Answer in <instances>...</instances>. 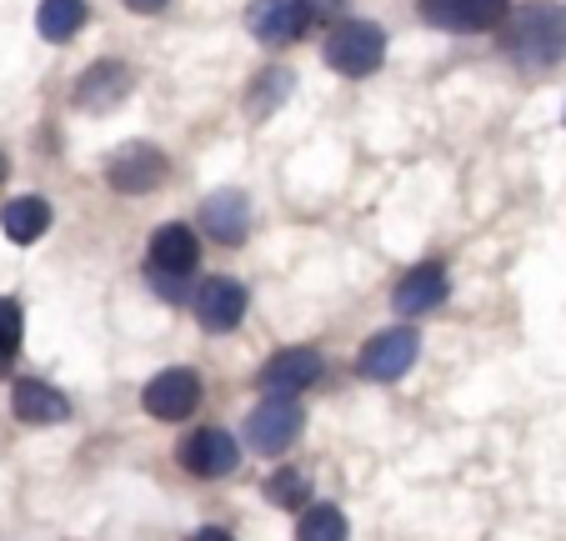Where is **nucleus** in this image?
<instances>
[{"label": "nucleus", "instance_id": "obj_1", "mask_svg": "<svg viewBox=\"0 0 566 541\" xmlns=\"http://www.w3.org/2000/svg\"><path fill=\"white\" fill-rule=\"evenodd\" d=\"M502 45L512 51V61L532 65H556L566 55V11L562 6H546V0H532L522 11H512L502 21Z\"/></svg>", "mask_w": 566, "mask_h": 541}, {"label": "nucleus", "instance_id": "obj_2", "mask_svg": "<svg viewBox=\"0 0 566 541\" xmlns=\"http://www.w3.org/2000/svg\"><path fill=\"white\" fill-rule=\"evenodd\" d=\"M326 61H332V71L352 75V81L371 75L376 65L386 61L381 25H371V21H342L332 35H326Z\"/></svg>", "mask_w": 566, "mask_h": 541}, {"label": "nucleus", "instance_id": "obj_3", "mask_svg": "<svg viewBox=\"0 0 566 541\" xmlns=\"http://www.w3.org/2000/svg\"><path fill=\"white\" fill-rule=\"evenodd\" d=\"M417 351H421V336L411 326L381 331V336H371L361 346V356H356V372H361L366 382H396V376L411 372Z\"/></svg>", "mask_w": 566, "mask_h": 541}, {"label": "nucleus", "instance_id": "obj_4", "mask_svg": "<svg viewBox=\"0 0 566 541\" xmlns=\"http://www.w3.org/2000/svg\"><path fill=\"white\" fill-rule=\"evenodd\" d=\"M166 156H160L156 146H146V141H130V146H120L116 156L106 160V180H111V191L120 196H146L156 191L160 180H166Z\"/></svg>", "mask_w": 566, "mask_h": 541}, {"label": "nucleus", "instance_id": "obj_5", "mask_svg": "<svg viewBox=\"0 0 566 541\" xmlns=\"http://www.w3.org/2000/svg\"><path fill=\"white\" fill-rule=\"evenodd\" d=\"M301 426H306V412H301L291 396H266V406H256L247 422V441L256 446V451H266V457H281L301 436Z\"/></svg>", "mask_w": 566, "mask_h": 541}, {"label": "nucleus", "instance_id": "obj_6", "mask_svg": "<svg viewBox=\"0 0 566 541\" xmlns=\"http://www.w3.org/2000/svg\"><path fill=\"white\" fill-rule=\"evenodd\" d=\"M235 461H241V446H235L231 431L221 426H201L181 441V467L201 481H216V477H231Z\"/></svg>", "mask_w": 566, "mask_h": 541}, {"label": "nucleus", "instance_id": "obj_7", "mask_svg": "<svg viewBox=\"0 0 566 541\" xmlns=\"http://www.w3.org/2000/svg\"><path fill=\"white\" fill-rule=\"evenodd\" d=\"M140 406H146L156 422H186V416L201 406V376L186 372V366H171V372H160L156 382L140 392Z\"/></svg>", "mask_w": 566, "mask_h": 541}, {"label": "nucleus", "instance_id": "obj_8", "mask_svg": "<svg viewBox=\"0 0 566 541\" xmlns=\"http://www.w3.org/2000/svg\"><path fill=\"white\" fill-rule=\"evenodd\" d=\"M421 15L441 31H457V35H471V31H492L512 15V0H421Z\"/></svg>", "mask_w": 566, "mask_h": 541}, {"label": "nucleus", "instance_id": "obj_9", "mask_svg": "<svg viewBox=\"0 0 566 541\" xmlns=\"http://www.w3.org/2000/svg\"><path fill=\"white\" fill-rule=\"evenodd\" d=\"M326 372V361H321V351H311V346H286V351H276V356L261 366V392L266 396H296V392H306V386H316V376Z\"/></svg>", "mask_w": 566, "mask_h": 541}, {"label": "nucleus", "instance_id": "obj_10", "mask_svg": "<svg viewBox=\"0 0 566 541\" xmlns=\"http://www.w3.org/2000/svg\"><path fill=\"white\" fill-rule=\"evenodd\" d=\"M247 287L241 281H231V277H211V281H201L196 287V321H201L206 331H231V326H241V316H247Z\"/></svg>", "mask_w": 566, "mask_h": 541}, {"label": "nucleus", "instance_id": "obj_11", "mask_svg": "<svg viewBox=\"0 0 566 541\" xmlns=\"http://www.w3.org/2000/svg\"><path fill=\"white\" fill-rule=\"evenodd\" d=\"M247 25L261 45H291L311 21H306V6H301V0H251Z\"/></svg>", "mask_w": 566, "mask_h": 541}, {"label": "nucleus", "instance_id": "obj_12", "mask_svg": "<svg viewBox=\"0 0 566 541\" xmlns=\"http://www.w3.org/2000/svg\"><path fill=\"white\" fill-rule=\"evenodd\" d=\"M130 91V71L120 61H96L81 81H75V106L91 111V116H106V111H116L120 101H126Z\"/></svg>", "mask_w": 566, "mask_h": 541}, {"label": "nucleus", "instance_id": "obj_13", "mask_svg": "<svg viewBox=\"0 0 566 541\" xmlns=\"http://www.w3.org/2000/svg\"><path fill=\"white\" fill-rule=\"evenodd\" d=\"M11 412L21 416L25 426H61L65 416H71V402H65L51 382H41V376H21V382L11 386Z\"/></svg>", "mask_w": 566, "mask_h": 541}, {"label": "nucleus", "instance_id": "obj_14", "mask_svg": "<svg viewBox=\"0 0 566 541\" xmlns=\"http://www.w3.org/2000/svg\"><path fill=\"white\" fill-rule=\"evenodd\" d=\"M201 231L211 236V241H221V246L247 241V231H251L247 196H241V191H211L201 201Z\"/></svg>", "mask_w": 566, "mask_h": 541}, {"label": "nucleus", "instance_id": "obj_15", "mask_svg": "<svg viewBox=\"0 0 566 541\" xmlns=\"http://www.w3.org/2000/svg\"><path fill=\"white\" fill-rule=\"evenodd\" d=\"M447 271L441 266H411L407 277L396 281V296H391V306L401 311V316H427V311H437L441 301H447Z\"/></svg>", "mask_w": 566, "mask_h": 541}, {"label": "nucleus", "instance_id": "obj_16", "mask_svg": "<svg viewBox=\"0 0 566 541\" xmlns=\"http://www.w3.org/2000/svg\"><path fill=\"white\" fill-rule=\"evenodd\" d=\"M196 231L191 226H160L156 236H150V271H171V277H191L196 271Z\"/></svg>", "mask_w": 566, "mask_h": 541}, {"label": "nucleus", "instance_id": "obj_17", "mask_svg": "<svg viewBox=\"0 0 566 541\" xmlns=\"http://www.w3.org/2000/svg\"><path fill=\"white\" fill-rule=\"evenodd\" d=\"M0 231L11 236L15 246H31L51 231V206L41 196H15V201L0 206Z\"/></svg>", "mask_w": 566, "mask_h": 541}, {"label": "nucleus", "instance_id": "obj_18", "mask_svg": "<svg viewBox=\"0 0 566 541\" xmlns=\"http://www.w3.org/2000/svg\"><path fill=\"white\" fill-rule=\"evenodd\" d=\"M81 25H86V0H41V11H35V31L51 45L71 41Z\"/></svg>", "mask_w": 566, "mask_h": 541}, {"label": "nucleus", "instance_id": "obj_19", "mask_svg": "<svg viewBox=\"0 0 566 541\" xmlns=\"http://www.w3.org/2000/svg\"><path fill=\"white\" fill-rule=\"evenodd\" d=\"M296 541H346V517H342V507H311L306 517H301V527H296Z\"/></svg>", "mask_w": 566, "mask_h": 541}, {"label": "nucleus", "instance_id": "obj_20", "mask_svg": "<svg viewBox=\"0 0 566 541\" xmlns=\"http://www.w3.org/2000/svg\"><path fill=\"white\" fill-rule=\"evenodd\" d=\"M21 331H25V316L11 296H0V376L11 372L15 351H21Z\"/></svg>", "mask_w": 566, "mask_h": 541}, {"label": "nucleus", "instance_id": "obj_21", "mask_svg": "<svg viewBox=\"0 0 566 541\" xmlns=\"http://www.w3.org/2000/svg\"><path fill=\"white\" fill-rule=\"evenodd\" d=\"M306 491H311V481L301 477V471H291V467H281L276 477H266V501L271 507H306Z\"/></svg>", "mask_w": 566, "mask_h": 541}, {"label": "nucleus", "instance_id": "obj_22", "mask_svg": "<svg viewBox=\"0 0 566 541\" xmlns=\"http://www.w3.org/2000/svg\"><path fill=\"white\" fill-rule=\"evenodd\" d=\"M291 85H296V75H291V71H281V65H276V71H266V75L256 81L261 96L251 101V111H256V116H266V111L276 106V101H286V96H291Z\"/></svg>", "mask_w": 566, "mask_h": 541}, {"label": "nucleus", "instance_id": "obj_23", "mask_svg": "<svg viewBox=\"0 0 566 541\" xmlns=\"http://www.w3.org/2000/svg\"><path fill=\"white\" fill-rule=\"evenodd\" d=\"M146 277H150V287H156V296H166V301H181L186 291H191V287H186L191 277H171V271H150V266H146Z\"/></svg>", "mask_w": 566, "mask_h": 541}, {"label": "nucleus", "instance_id": "obj_24", "mask_svg": "<svg viewBox=\"0 0 566 541\" xmlns=\"http://www.w3.org/2000/svg\"><path fill=\"white\" fill-rule=\"evenodd\" d=\"M301 6H306L311 25H326V21H336V15L346 11V0H301Z\"/></svg>", "mask_w": 566, "mask_h": 541}, {"label": "nucleus", "instance_id": "obj_25", "mask_svg": "<svg viewBox=\"0 0 566 541\" xmlns=\"http://www.w3.org/2000/svg\"><path fill=\"white\" fill-rule=\"evenodd\" d=\"M186 541H231V531H221V527H201V531H191Z\"/></svg>", "mask_w": 566, "mask_h": 541}, {"label": "nucleus", "instance_id": "obj_26", "mask_svg": "<svg viewBox=\"0 0 566 541\" xmlns=\"http://www.w3.org/2000/svg\"><path fill=\"white\" fill-rule=\"evenodd\" d=\"M126 6H130V11H136V15H156L160 6H166V0H126Z\"/></svg>", "mask_w": 566, "mask_h": 541}, {"label": "nucleus", "instance_id": "obj_27", "mask_svg": "<svg viewBox=\"0 0 566 541\" xmlns=\"http://www.w3.org/2000/svg\"><path fill=\"white\" fill-rule=\"evenodd\" d=\"M6 170H11V166H6V156H0V180H6Z\"/></svg>", "mask_w": 566, "mask_h": 541}]
</instances>
